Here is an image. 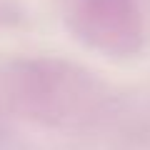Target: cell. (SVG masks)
I'll return each instance as SVG.
<instances>
[{"label":"cell","instance_id":"cell-1","mask_svg":"<svg viewBox=\"0 0 150 150\" xmlns=\"http://www.w3.org/2000/svg\"><path fill=\"white\" fill-rule=\"evenodd\" d=\"M8 98L25 118L65 125L80 118L90 105V83L85 73L58 60H25L8 73Z\"/></svg>","mask_w":150,"mask_h":150},{"label":"cell","instance_id":"cell-2","mask_svg":"<svg viewBox=\"0 0 150 150\" xmlns=\"http://www.w3.org/2000/svg\"><path fill=\"white\" fill-rule=\"evenodd\" d=\"M70 25L90 45L130 53L140 40V18L133 0H68Z\"/></svg>","mask_w":150,"mask_h":150},{"label":"cell","instance_id":"cell-3","mask_svg":"<svg viewBox=\"0 0 150 150\" xmlns=\"http://www.w3.org/2000/svg\"><path fill=\"white\" fill-rule=\"evenodd\" d=\"M10 18H13V10H10L8 5L0 3V23H3V20H10Z\"/></svg>","mask_w":150,"mask_h":150}]
</instances>
